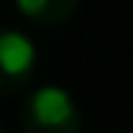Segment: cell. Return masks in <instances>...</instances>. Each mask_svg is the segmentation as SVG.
<instances>
[{"label": "cell", "mask_w": 133, "mask_h": 133, "mask_svg": "<svg viewBox=\"0 0 133 133\" xmlns=\"http://www.w3.org/2000/svg\"><path fill=\"white\" fill-rule=\"evenodd\" d=\"M24 133H80V109L62 86H38L21 107Z\"/></svg>", "instance_id": "6da1fadb"}, {"label": "cell", "mask_w": 133, "mask_h": 133, "mask_svg": "<svg viewBox=\"0 0 133 133\" xmlns=\"http://www.w3.org/2000/svg\"><path fill=\"white\" fill-rule=\"evenodd\" d=\"M38 53L18 30H0V95L27 86L36 74Z\"/></svg>", "instance_id": "7a4b0ae2"}, {"label": "cell", "mask_w": 133, "mask_h": 133, "mask_svg": "<svg viewBox=\"0 0 133 133\" xmlns=\"http://www.w3.org/2000/svg\"><path fill=\"white\" fill-rule=\"evenodd\" d=\"M21 15H27L36 24H65L77 9V0H15Z\"/></svg>", "instance_id": "3957f363"}, {"label": "cell", "mask_w": 133, "mask_h": 133, "mask_svg": "<svg viewBox=\"0 0 133 133\" xmlns=\"http://www.w3.org/2000/svg\"><path fill=\"white\" fill-rule=\"evenodd\" d=\"M0 133H6V127H3V121H0Z\"/></svg>", "instance_id": "277c9868"}]
</instances>
